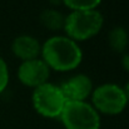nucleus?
I'll list each match as a JSON object with an SVG mask.
<instances>
[{"label": "nucleus", "mask_w": 129, "mask_h": 129, "mask_svg": "<svg viewBox=\"0 0 129 129\" xmlns=\"http://www.w3.org/2000/svg\"><path fill=\"white\" fill-rule=\"evenodd\" d=\"M104 23V18L98 9L72 10L64 21L67 37L73 40H85L96 35Z\"/></svg>", "instance_id": "f03ea898"}, {"label": "nucleus", "mask_w": 129, "mask_h": 129, "mask_svg": "<svg viewBox=\"0 0 129 129\" xmlns=\"http://www.w3.org/2000/svg\"><path fill=\"white\" fill-rule=\"evenodd\" d=\"M91 105L104 114H119L128 104L123 88L114 83H104L93 89Z\"/></svg>", "instance_id": "39448f33"}, {"label": "nucleus", "mask_w": 129, "mask_h": 129, "mask_svg": "<svg viewBox=\"0 0 129 129\" xmlns=\"http://www.w3.org/2000/svg\"><path fill=\"white\" fill-rule=\"evenodd\" d=\"M60 90L67 102H85L93 93V82L85 74H75L60 85Z\"/></svg>", "instance_id": "0eeeda50"}, {"label": "nucleus", "mask_w": 129, "mask_h": 129, "mask_svg": "<svg viewBox=\"0 0 129 129\" xmlns=\"http://www.w3.org/2000/svg\"><path fill=\"white\" fill-rule=\"evenodd\" d=\"M9 83V68L5 60L0 56V93L6 88Z\"/></svg>", "instance_id": "f8f14e48"}, {"label": "nucleus", "mask_w": 129, "mask_h": 129, "mask_svg": "<svg viewBox=\"0 0 129 129\" xmlns=\"http://www.w3.org/2000/svg\"><path fill=\"white\" fill-rule=\"evenodd\" d=\"M120 63H122L123 69L127 70V72H129V53H124V54L122 55V60H120Z\"/></svg>", "instance_id": "ddd939ff"}, {"label": "nucleus", "mask_w": 129, "mask_h": 129, "mask_svg": "<svg viewBox=\"0 0 129 129\" xmlns=\"http://www.w3.org/2000/svg\"><path fill=\"white\" fill-rule=\"evenodd\" d=\"M108 43L109 46L117 53H124L125 48L129 43L128 31L123 26H114L109 30L108 34Z\"/></svg>", "instance_id": "1a4fd4ad"}, {"label": "nucleus", "mask_w": 129, "mask_h": 129, "mask_svg": "<svg viewBox=\"0 0 129 129\" xmlns=\"http://www.w3.org/2000/svg\"><path fill=\"white\" fill-rule=\"evenodd\" d=\"M31 103L34 109L40 115L46 118H59L67 100L59 85L46 82L34 88Z\"/></svg>", "instance_id": "20e7f679"}, {"label": "nucleus", "mask_w": 129, "mask_h": 129, "mask_svg": "<svg viewBox=\"0 0 129 129\" xmlns=\"http://www.w3.org/2000/svg\"><path fill=\"white\" fill-rule=\"evenodd\" d=\"M40 55L50 69L59 72L75 69L83 59L79 44L67 35H54L46 39L42 44Z\"/></svg>", "instance_id": "f257e3e1"}, {"label": "nucleus", "mask_w": 129, "mask_h": 129, "mask_svg": "<svg viewBox=\"0 0 129 129\" xmlns=\"http://www.w3.org/2000/svg\"><path fill=\"white\" fill-rule=\"evenodd\" d=\"M123 91H124V94L127 96V100L129 102V80L125 83V85L123 86Z\"/></svg>", "instance_id": "4468645a"}, {"label": "nucleus", "mask_w": 129, "mask_h": 129, "mask_svg": "<svg viewBox=\"0 0 129 129\" xmlns=\"http://www.w3.org/2000/svg\"><path fill=\"white\" fill-rule=\"evenodd\" d=\"M65 129H99V112L86 102H67L60 114Z\"/></svg>", "instance_id": "7ed1b4c3"}, {"label": "nucleus", "mask_w": 129, "mask_h": 129, "mask_svg": "<svg viewBox=\"0 0 129 129\" xmlns=\"http://www.w3.org/2000/svg\"><path fill=\"white\" fill-rule=\"evenodd\" d=\"M11 50L15 56L20 58L24 61L29 59L39 58L40 51H42V44L37 38L31 35L21 34V35H18L13 40Z\"/></svg>", "instance_id": "6e6552de"}, {"label": "nucleus", "mask_w": 129, "mask_h": 129, "mask_svg": "<svg viewBox=\"0 0 129 129\" xmlns=\"http://www.w3.org/2000/svg\"><path fill=\"white\" fill-rule=\"evenodd\" d=\"M72 10H89L96 9L102 0H61Z\"/></svg>", "instance_id": "9b49d317"}, {"label": "nucleus", "mask_w": 129, "mask_h": 129, "mask_svg": "<svg viewBox=\"0 0 129 129\" xmlns=\"http://www.w3.org/2000/svg\"><path fill=\"white\" fill-rule=\"evenodd\" d=\"M40 23L45 28L50 30H59L64 29V21H65V15H63L59 10L55 9H46L43 10L40 16Z\"/></svg>", "instance_id": "9d476101"}, {"label": "nucleus", "mask_w": 129, "mask_h": 129, "mask_svg": "<svg viewBox=\"0 0 129 129\" xmlns=\"http://www.w3.org/2000/svg\"><path fill=\"white\" fill-rule=\"evenodd\" d=\"M50 75V68L42 58L29 59L21 61L18 68V78L26 86L37 88L48 82Z\"/></svg>", "instance_id": "423d86ee"}]
</instances>
